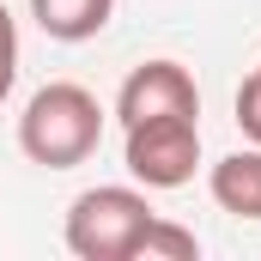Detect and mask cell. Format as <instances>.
I'll return each instance as SVG.
<instances>
[{
	"label": "cell",
	"instance_id": "cell-1",
	"mask_svg": "<svg viewBox=\"0 0 261 261\" xmlns=\"http://www.w3.org/2000/svg\"><path fill=\"white\" fill-rule=\"evenodd\" d=\"M103 146V103L79 79H49L18 116V152L43 170H73Z\"/></svg>",
	"mask_w": 261,
	"mask_h": 261
},
{
	"label": "cell",
	"instance_id": "cell-2",
	"mask_svg": "<svg viewBox=\"0 0 261 261\" xmlns=\"http://www.w3.org/2000/svg\"><path fill=\"white\" fill-rule=\"evenodd\" d=\"M152 200L128 182H97L67 206V249L79 261H134V243L152 225Z\"/></svg>",
	"mask_w": 261,
	"mask_h": 261
},
{
	"label": "cell",
	"instance_id": "cell-3",
	"mask_svg": "<svg viewBox=\"0 0 261 261\" xmlns=\"http://www.w3.org/2000/svg\"><path fill=\"white\" fill-rule=\"evenodd\" d=\"M122 164L140 189H182L200 164V116H152L122 128Z\"/></svg>",
	"mask_w": 261,
	"mask_h": 261
},
{
	"label": "cell",
	"instance_id": "cell-4",
	"mask_svg": "<svg viewBox=\"0 0 261 261\" xmlns=\"http://www.w3.org/2000/svg\"><path fill=\"white\" fill-rule=\"evenodd\" d=\"M152 116H200V85L182 61H140L116 91V122H152Z\"/></svg>",
	"mask_w": 261,
	"mask_h": 261
},
{
	"label": "cell",
	"instance_id": "cell-5",
	"mask_svg": "<svg viewBox=\"0 0 261 261\" xmlns=\"http://www.w3.org/2000/svg\"><path fill=\"white\" fill-rule=\"evenodd\" d=\"M206 189H213V200H219V213L261 225V146L225 152V158L206 170Z\"/></svg>",
	"mask_w": 261,
	"mask_h": 261
},
{
	"label": "cell",
	"instance_id": "cell-6",
	"mask_svg": "<svg viewBox=\"0 0 261 261\" xmlns=\"http://www.w3.org/2000/svg\"><path fill=\"white\" fill-rule=\"evenodd\" d=\"M110 12H116V0H31L37 31L55 43H91L110 24Z\"/></svg>",
	"mask_w": 261,
	"mask_h": 261
},
{
	"label": "cell",
	"instance_id": "cell-7",
	"mask_svg": "<svg viewBox=\"0 0 261 261\" xmlns=\"http://www.w3.org/2000/svg\"><path fill=\"white\" fill-rule=\"evenodd\" d=\"M195 255H200V237L170 225V219H152L146 237L134 243V261H195Z\"/></svg>",
	"mask_w": 261,
	"mask_h": 261
},
{
	"label": "cell",
	"instance_id": "cell-8",
	"mask_svg": "<svg viewBox=\"0 0 261 261\" xmlns=\"http://www.w3.org/2000/svg\"><path fill=\"white\" fill-rule=\"evenodd\" d=\"M237 128H243L249 146H261V61H255V73L237 85Z\"/></svg>",
	"mask_w": 261,
	"mask_h": 261
},
{
	"label": "cell",
	"instance_id": "cell-9",
	"mask_svg": "<svg viewBox=\"0 0 261 261\" xmlns=\"http://www.w3.org/2000/svg\"><path fill=\"white\" fill-rule=\"evenodd\" d=\"M12 79H18V18H12L6 0H0V103H6Z\"/></svg>",
	"mask_w": 261,
	"mask_h": 261
}]
</instances>
